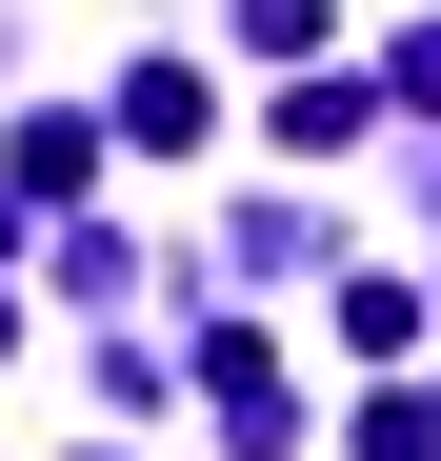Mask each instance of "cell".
<instances>
[{"instance_id":"obj_1","label":"cell","mask_w":441,"mask_h":461,"mask_svg":"<svg viewBox=\"0 0 441 461\" xmlns=\"http://www.w3.org/2000/svg\"><path fill=\"white\" fill-rule=\"evenodd\" d=\"M21 181H40V201H81V181H101V121H81V101H40V121H21Z\"/></svg>"}]
</instances>
